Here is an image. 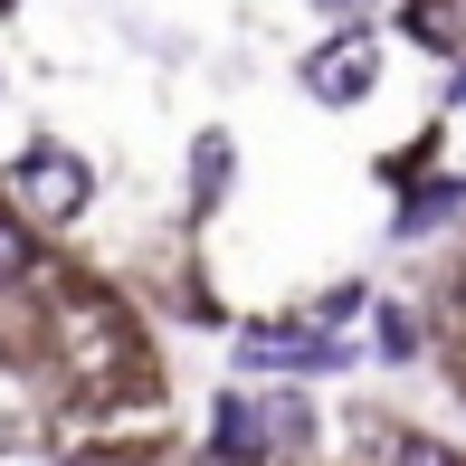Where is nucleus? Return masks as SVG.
Here are the masks:
<instances>
[{
	"label": "nucleus",
	"mask_w": 466,
	"mask_h": 466,
	"mask_svg": "<svg viewBox=\"0 0 466 466\" xmlns=\"http://www.w3.org/2000/svg\"><path fill=\"white\" fill-rule=\"evenodd\" d=\"M19 190H29V209H48V219H76L86 209V162L57 153V143H38V153H19Z\"/></svg>",
	"instance_id": "nucleus-1"
},
{
	"label": "nucleus",
	"mask_w": 466,
	"mask_h": 466,
	"mask_svg": "<svg viewBox=\"0 0 466 466\" xmlns=\"http://www.w3.org/2000/svg\"><path fill=\"white\" fill-rule=\"evenodd\" d=\"M305 86L324 96V105H352V96L371 86V48H362V38H333V48H314V57H305Z\"/></svg>",
	"instance_id": "nucleus-2"
},
{
	"label": "nucleus",
	"mask_w": 466,
	"mask_h": 466,
	"mask_svg": "<svg viewBox=\"0 0 466 466\" xmlns=\"http://www.w3.org/2000/svg\"><path fill=\"white\" fill-rule=\"evenodd\" d=\"M209 448H219L228 466H238V457H258V448H267V419H258V400H219V429H209Z\"/></svg>",
	"instance_id": "nucleus-3"
},
{
	"label": "nucleus",
	"mask_w": 466,
	"mask_h": 466,
	"mask_svg": "<svg viewBox=\"0 0 466 466\" xmlns=\"http://www.w3.org/2000/svg\"><path fill=\"white\" fill-rule=\"evenodd\" d=\"M228 162H238V153H228V134H200V153H190V190L209 200V190L228 181Z\"/></svg>",
	"instance_id": "nucleus-4"
},
{
	"label": "nucleus",
	"mask_w": 466,
	"mask_h": 466,
	"mask_svg": "<svg viewBox=\"0 0 466 466\" xmlns=\"http://www.w3.org/2000/svg\"><path fill=\"white\" fill-rule=\"evenodd\" d=\"M19 277H29V228L0 219V286H19Z\"/></svg>",
	"instance_id": "nucleus-5"
},
{
	"label": "nucleus",
	"mask_w": 466,
	"mask_h": 466,
	"mask_svg": "<svg viewBox=\"0 0 466 466\" xmlns=\"http://www.w3.org/2000/svg\"><path fill=\"white\" fill-rule=\"evenodd\" d=\"M448 209H457V190H448V181H438V190H419V200H410V209H400V228H429V219H448Z\"/></svg>",
	"instance_id": "nucleus-6"
},
{
	"label": "nucleus",
	"mask_w": 466,
	"mask_h": 466,
	"mask_svg": "<svg viewBox=\"0 0 466 466\" xmlns=\"http://www.w3.org/2000/svg\"><path fill=\"white\" fill-rule=\"evenodd\" d=\"M380 352H390V362H410V352H419V333H410V314H380Z\"/></svg>",
	"instance_id": "nucleus-7"
},
{
	"label": "nucleus",
	"mask_w": 466,
	"mask_h": 466,
	"mask_svg": "<svg viewBox=\"0 0 466 466\" xmlns=\"http://www.w3.org/2000/svg\"><path fill=\"white\" fill-rule=\"evenodd\" d=\"M400 466H466L457 448H429V438H400Z\"/></svg>",
	"instance_id": "nucleus-8"
}]
</instances>
